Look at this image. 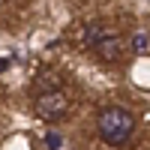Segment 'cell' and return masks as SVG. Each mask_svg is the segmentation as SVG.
Wrapping results in <instances>:
<instances>
[{"mask_svg":"<svg viewBox=\"0 0 150 150\" xmlns=\"http://www.w3.org/2000/svg\"><path fill=\"white\" fill-rule=\"evenodd\" d=\"M93 51L99 54V60H105V63H114V60H120V54H123V39H120L117 33H102V36L96 39Z\"/></svg>","mask_w":150,"mask_h":150,"instance_id":"cell-3","label":"cell"},{"mask_svg":"<svg viewBox=\"0 0 150 150\" xmlns=\"http://www.w3.org/2000/svg\"><path fill=\"white\" fill-rule=\"evenodd\" d=\"M132 129H135V117L129 114L126 108L111 105V108H105L102 114H99V135H102V141L114 144V147L126 144Z\"/></svg>","mask_w":150,"mask_h":150,"instance_id":"cell-1","label":"cell"},{"mask_svg":"<svg viewBox=\"0 0 150 150\" xmlns=\"http://www.w3.org/2000/svg\"><path fill=\"white\" fill-rule=\"evenodd\" d=\"M36 114L45 117V120H54L60 114H66V108H69V99L63 90H48V93H39L36 96Z\"/></svg>","mask_w":150,"mask_h":150,"instance_id":"cell-2","label":"cell"},{"mask_svg":"<svg viewBox=\"0 0 150 150\" xmlns=\"http://www.w3.org/2000/svg\"><path fill=\"white\" fill-rule=\"evenodd\" d=\"M99 36H102V27H99V24H90V27H87V33H84V42H87V45H96Z\"/></svg>","mask_w":150,"mask_h":150,"instance_id":"cell-5","label":"cell"},{"mask_svg":"<svg viewBox=\"0 0 150 150\" xmlns=\"http://www.w3.org/2000/svg\"><path fill=\"white\" fill-rule=\"evenodd\" d=\"M144 42H147L144 36H135V39H132V45H135V48H144Z\"/></svg>","mask_w":150,"mask_h":150,"instance_id":"cell-7","label":"cell"},{"mask_svg":"<svg viewBox=\"0 0 150 150\" xmlns=\"http://www.w3.org/2000/svg\"><path fill=\"white\" fill-rule=\"evenodd\" d=\"M45 144H48V150H57V147H60V135H57V132H48V135H45Z\"/></svg>","mask_w":150,"mask_h":150,"instance_id":"cell-6","label":"cell"},{"mask_svg":"<svg viewBox=\"0 0 150 150\" xmlns=\"http://www.w3.org/2000/svg\"><path fill=\"white\" fill-rule=\"evenodd\" d=\"M9 69V57H0V72H6Z\"/></svg>","mask_w":150,"mask_h":150,"instance_id":"cell-8","label":"cell"},{"mask_svg":"<svg viewBox=\"0 0 150 150\" xmlns=\"http://www.w3.org/2000/svg\"><path fill=\"white\" fill-rule=\"evenodd\" d=\"M36 87H42V93H48V90H60V75L48 72V75H45V81H42V78L36 81Z\"/></svg>","mask_w":150,"mask_h":150,"instance_id":"cell-4","label":"cell"}]
</instances>
